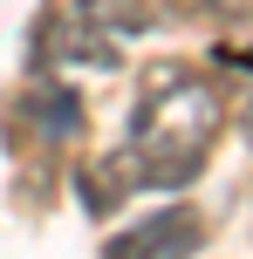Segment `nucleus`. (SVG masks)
Masks as SVG:
<instances>
[{
  "label": "nucleus",
  "instance_id": "423d86ee",
  "mask_svg": "<svg viewBox=\"0 0 253 259\" xmlns=\"http://www.w3.org/2000/svg\"><path fill=\"white\" fill-rule=\"evenodd\" d=\"M240 137H246V150H253V96H246V109H240Z\"/></svg>",
  "mask_w": 253,
  "mask_h": 259
},
{
  "label": "nucleus",
  "instance_id": "f03ea898",
  "mask_svg": "<svg viewBox=\"0 0 253 259\" xmlns=\"http://www.w3.org/2000/svg\"><path fill=\"white\" fill-rule=\"evenodd\" d=\"M199 246H205L199 211L192 205H164V211H144L137 225H123L103 246V259H192Z\"/></svg>",
  "mask_w": 253,
  "mask_h": 259
},
{
  "label": "nucleus",
  "instance_id": "20e7f679",
  "mask_svg": "<svg viewBox=\"0 0 253 259\" xmlns=\"http://www.w3.org/2000/svg\"><path fill=\"white\" fill-rule=\"evenodd\" d=\"M27 123H34L48 143L82 137V89H68V82H34V89H27Z\"/></svg>",
  "mask_w": 253,
  "mask_h": 259
},
{
  "label": "nucleus",
  "instance_id": "39448f33",
  "mask_svg": "<svg viewBox=\"0 0 253 259\" xmlns=\"http://www.w3.org/2000/svg\"><path fill=\"white\" fill-rule=\"evenodd\" d=\"M68 14H76L82 27H96V34H110V41H123V34H137V27L158 21L151 0H76Z\"/></svg>",
  "mask_w": 253,
  "mask_h": 259
},
{
  "label": "nucleus",
  "instance_id": "f257e3e1",
  "mask_svg": "<svg viewBox=\"0 0 253 259\" xmlns=\"http://www.w3.org/2000/svg\"><path fill=\"white\" fill-rule=\"evenodd\" d=\"M219 123H226L219 82L192 75L185 62H158L130 103V137H123L137 191H185L212 157Z\"/></svg>",
  "mask_w": 253,
  "mask_h": 259
},
{
  "label": "nucleus",
  "instance_id": "7ed1b4c3",
  "mask_svg": "<svg viewBox=\"0 0 253 259\" xmlns=\"http://www.w3.org/2000/svg\"><path fill=\"white\" fill-rule=\"evenodd\" d=\"M41 62H55V68H82V75H110V68H123V48L110 34H96V27H82L76 14H55V21H41Z\"/></svg>",
  "mask_w": 253,
  "mask_h": 259
}]
</instances>
